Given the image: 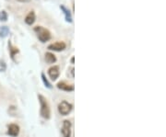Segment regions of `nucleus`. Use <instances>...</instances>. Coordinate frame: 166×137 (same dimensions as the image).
I'll return each instance as SVG.
<instances>
[{"label": "nucleus", "instance_id": "nucleus-15", "mask_svg": "<svg viewBox=\"0 0 166 137\" xmlns=\"http://www.w3.org/2000/svg\"><path fill=\"white\" fill-rule=\"evenodd\" d=\"M42 81H43L44 85L46 86L48 88H52V86H51V84L48 82V80L46 79V78H45V75H44L43 74H42Z\"/></svg>", "mask_w": 166, "mask_h": 137}, {"label": "nucleus", "instance_id": "nucleus-16", "mask_svg": "<svg viewBox=\"0 0 166 137\" xmlns=\"http://www.w3.org/2000/svg\"><path fill=\"white\" fill-rule=\"evenodd\" d=\"M7 69V65L5 62H0V72H4Z\"/></svg>", "mask_w": 166, "mask_h": 137}, {"label": "nucleus", "instance_id": "nucleus-2", "mask_svg": "<svg viewBox=\"0 0 166 137\" xmlns=\"http://www.w3.org/2000/svg\"><path fill=\"white\" fill-rule=\"evenodd\" d=\"M34 32L37 34L38 39L42 41V42H46L47 41H49L51 39V33L48 29H44L41 26H37L34 29Z\"/></svg>", "mask_w": 166, "mask_h": 137}, {"label": "nucleus", "instance_id": "nucleus-17", "mask_svg": "<svg viewBox=\"0 0 166 137\" xmlns=\"http://www.w3.org/2000/svg\"><path fill=\"white\" fill-rule=\"evenodd\" d=\"M70 72H71V75H72V78H74V68H71Z\"/></svg>", "mask_w": 166, "mask_h": 137}, {"label": "nucleus", "instance_id": "nucleus-10", "mask_svg": "<svg viewBox=\"0 0 166 137\" xmlns=\"http://www.w3.org/2000/svg\"><path fill=\"white\" fill-rule=\"evenodd\" d=\"M45 61H46L48 64H54L56 62V57L55 56V54L51 53H45Z\"/></svg>", "mask_w": 166, "mask_h": 137}, {"label": "nucleus", "instance_id": "nucleus-5", "mask_svg": "<svg viewBox=\"0 0 166 137\" xmlns=\"http://www.w3.org/2000/svg\"><path fill=\"white\" fill-rule=\"evenodd\" d=\"M67 47V45L65 42L63 41H57V42H55L53 44H50L48 46V49L49 50H52V51H56V52H60V51H63L65 50Z\"/></svg>", "mask_w": 166, "mask_h": 137}, {"label": "nucleus", "instance_id": "nucleus-3", "mask_svg": "<svg viewBox=\"0 0 166 137\" xmlns=\"http://www.w3.org/2000/svg\"><path fill=\"white\" fill-rule=\"evenodd\" d=\"M72 108L73 107H72V105L70 103H68L67 101L64 100L61 103H59V105H58V111H59V113L61 115L66 116V115L70 113V111H72Z\"/></svg>", "mask_w": 166, "mask_h": 137}, {"label": "nucleus", "instance_id": "nucleus-14", "mask_svg": "<svg viewBox=\"0 0 166 137\" xmlns=\"http://www.w3.org/2000/svg\"><path fill=\"white\" fill-rule=\"evenodd\" d=\"M8 20V14L5 10L0 12V21H7Z\"/></svg>", "mask_w": 166, "mask_h": 137}, {"label": "nucleus", "instance_id": "nucleus-19", "mask_svg": "<svg viewBox=\"0 0 166 137\" xmlns=\"http://www.w3.org/2000/svg\"><path fill=\"white\" fill-rule=\"evenodd\" d=\"M71 63H72V64H74V57H72V58H71Z\"/></svg>", "mask_w": 166, "mask_h": 137}, {"label": "nucleus", "instance_id": "nucleus-9", "mask_svg": "<svg viewBox=\"0 0 166 137\" xmlns=\"http://www.w3.org/2000/svg\"><path fill=\"white\" fill-rule=\"evenodd\" d=\"M35 21V13L33 11H31L30 12L26 18H25V22L28 24V25H33Z\"/></svg>", "mask_w": 166, "mask_h": 137}, {"label": "nucleus", "instance_id": "nucleus-1", "mask_svg": "<svg viewBox=\"0 0 166 137\" xmlns=\"http://www.w3.org/2000/svg\"><path fill=\"white\" fill-rule=\"evenodd\" d=\"M39 98V101H40V106H41V109H40V113H41V116L44 119H50V116H51V110H50V107H49V104L47 102V100L45 99V98L42 95H39L38 96Z\"/></svg>", "mask_w": 166, "mask_h": 137}, {"label": "nucleus", "instance_id": "nucleus-8", "mask_svg": "<svg viewBox=\"0 0 166 137\" xmlns=\"http://www.w3.org/2000/svg\"><path fill=\"white\" fill-rule=\"evenodd\" d=\"M57 87L64 91H73L74 90V86L73 85H68L66 82H59L57 84Z\"/></svg>", "mask_w": 166, "mask_h": 137}, {"label": "nucleus", "instance_id": "nucleus-4", "mask_svg": "<svg viewBox=\"0 0 166 137\" xmlns=\"http://www.w3.org/2000/svg\"><path fill=\"white\" fill-rule=\"evenodd\" d=\"M62 134H63V137H70L71 136V123L67 120H64V123H63Z\"/></svg>", "mask_w": 166, "mask_h": 137}, {"label": "nucleus", "instance_id": "nucleus-7", "mask_svg": "<svg viewBox=\"0 0 166 137\" xmlns=\"http://www.w3.org/2000/svg\"><path fill=\"white\" fill-rule=\"evenodd\" d=\"M8 133L13 137L18 136L20 133V127L17 124H10L8 127Z\"/></svg>", "mask_w": 166, "mask_h": 137}, {"label": "nucleus", "instance_id": "nucleus-12", "mask_svg": "<svg viewBox=\"0 0 166 137\" xmlns=\"http://www.w3.org/2000/svg\"><path fill=\"white\" fill-rule=\"evenodd\" d=\"M9 33V29L7 26H2L0 27V37L1 38H5L8 36V34Z\"/></svg>", "mask_w": 166, "mask_h": 137}, {"label": "nucleus", "instance_id": "nucleus-13", "mask_svg": "<svg viewBox=\"0 0 166 137\" xmlns=\"http://www.w3.org/2000/svg\"><path fill=\"white\" fill-rule=\"evenodd\" d=\"M8 46H9V48H10V49H9V51H10L11 57H12V58H14L15 53H19V50H18V48H16V47H13L10 42L8 43Z\"/></svg>", "mask_w": 166, "mask_h": 137}, {"label": "nucleus", "instance_id": "nucleus-6", "mask_svg": "<svg viewBox=\"0 0 166 137\" xmlns=\"http://www.w3.org/2000/svg\"><path fill=\"white\" fill-rule=\"evenodd\" d=\"M48 75H49V77L51 78L52 80H56L57 78L59 77V67L56 66V65H54L52 67L49 68L48 70Z\"/></svg>", "mask_w": 166, "mask_h": 137}, {"label": "nucleus", "instance_id": "nucleus-11", "mask_svg": "<svg viewBox=\"0 0 166 137\" xmlns=\"http://www.w3.org/2000/svg\"><path fill=\"white\" fill-rule=\"evenodd\" d=\"M60 8H61V9L63 10V12H64V14H65L66 20H67V22H72V17H71V13H70V11H69L67 8H65L64 6H60Z\"/></svg>", "mask_w": 166, "mask_h": 137}, {"label": "nucleus", "instance_id": "nucleus-18", "mask_svg": "<svg viewBox=\"0 0 166 137\" xmlns=\"http://www.w3.org/2000/svg\"><path fill=\"white\" fill-rule=\"evenodd\" d=\"M19 1H20V2H28V1H30V0H19Z\"/></svg>", "mask_w": 166, "mask_h": 137}]
</instances>
